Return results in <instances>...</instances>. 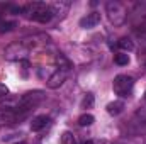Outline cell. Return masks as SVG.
<instances>
[{
	"mask_svg": "<svg viewBox=\"0 0 146 144\" xmlns=\"http://www.w3.org/2000/svg\"><path fill=\"white\" fill-rule=\"evenodd\" d=\"M42 98H44V95H42V92H39V90H34V92H27V93H24V95L21 97V100H19V104H17V107L14 108V110L17 112L19 119H22L29 110H33L34 107H37V105L42 102Z\"/></svg>",
	"mask_w": 146,
	"mask_h": 144,
	"instance_id": "obj_1",
	"label": "cell"
},
{
	"mask_svg": "<svg viewBox=\"0 0 146 144\" xmlns=\"http://www.w3.org/2000/svg\"><path fill=\"white\" fill-rule=\"evenodd\" d=\"M106 14L109 17L110 24L114 26H124L126 20H127V9L124 3L117 2V0H110L106 3Z\"/></svg>",
	"mask_w": 146,
	"mask_h": 144,
	"instance_id": "obj_2",
	"label": "cell"
},
{
	"mask_svg": "<svg viewBox=\"0 0 146 144\" xmlns=\"http://www.w3.org/2000/svg\"><path fill=\"white\" fill-rule=\"evenodd\" d=\"M22 12L29 14V17L36 22H41V24H46L53 19V12L51 9L46 5V3H41V2H34V3H29L22 9Z\"/></svg>",
	"mask_w": 146,
	"mask_h": 144,
	"instance_id": "obj_3",
	"label": "cell"
},
{
	"mask_svg": "<svg viewBox=\"0 0 146 144\" xmlns=\"http://www.w3.org/2000/svg\"><path fill=\"white\" fill-rule=\"evenodd\" d=\"M133 87H134V78L127 75H117L112 81L114 93L119 95L121 98H127L133 93Z\"/></svg>",
	"mask_w": 146,
	"mask_h": 144,
	"instance_id": "obj_4",
	"label": "cell"
},
{
	"mask_svg": "<svg viewBox=\"0 0 146 144\" xmlns=\"http://www.w3.org/2000/svg\"><path fill=\"white\" fill-rule=\"evenodd\" d=\"M3 54L9 61H26V58L29 56V48L24 42H12L5 48Z\"/></svg>",
	"mask_w": 146,
	"mask_h": 144,
	"instance_id": "obj_5",
	"label": "cell"
},
{
	"mask_svg": "<svg viewBox=\"0 0 146 144\" xmlns=\"http://www.w3.org/2000/svg\"><path fill=\"white\" fill-rule=\"evenodd\" d=\"M19 120V115L14 108H0V126H10Z\"/></svg>",
	"mask_w": 146,
	"mask_h": 144,
	"instance_id": "obj_6",
	"label": "cell"
},
{
	"mask_svg": "<svg viewBox=\"0 0 146 144\" xmlns=\"http://www.w3.org/2000/svg\"><path fill=\"white\" fill-rule=\"evenodd\" d=\"M65 80H66V71H63V70H56V71L48 78V87L53 88V90H54V88H60V87L65 83Z\"/></svg>",
	"mask_w": 146,
	"mask_h": 144,
	"instance_id": "obj_7",
	"label": "cell"
},
{
	"mask_svg": "<svg viewBox=\"0 0 146 144\" xmlns=\"http://www.w3.org/2000/svg\"><path fill=\"white\" fill-rule=\"evenodd\" d=\"M99 22H100V14H99V12H90V14H87L83 19H80V27H83V29H92V27H95Z\"/></svg>",
	"mask_w": 146,
	"mask_h": 144,
	"instance_id": "obj_8",
	"label": "cell"
},
{
	"mask_svg": "<svg viewBox=\"0 0 146 144\" xmlns=\"http://www.w3.org/2000/svg\"><path fill=\"white\" fill-rule=\"evenodd\" d=\"M48 122H49V117H48V115H36V117L31 120V131L37 132V131L44 129Z\"/></svg>",
	"mask_w": 146,
	"mask_h": 144,
	"instance_id": "obj_9",
	"label": "cell"
},
{
	"mask_svg": "<svg viewBox=\"0 0 146 144\" xmlns=\"http://www.w3.org/2000/svg\"><path fill=\"white\" fill-rule=\"evenodd\" d=\"M49 9H51L53 15H63V14H66V12H68L70 3H68V2H54V3H51V5H49Z\"/></svg>",
	"mask_w": 146,
	"mask_h": 144,
	"instance_id": "obj_10",
	"label": "cell"
},
{
	"mask_svg": "<svg viewBox=\"0 0 146 144\" xmlns=\"http://www.w3.org/2000/svg\"><path fill=\"white\" fill-rule=\"evenodd\" d=\"M122 110H124V102H122V100L110 102L109 105H107V114H109V115H119Z\"/></svg>",
	"mask_w": 146,
	"mask_h": 144,
	"instance_id": "obj_11",
	"label": "cell"
},
{
	"mask_svg": "<svg viewBox=\"0 0 146 144\" xmlns=\"http://www.w3.org/2000/svg\"><path fill=\"white\" fill-rule=\"evenodd\" d=\"M117 46H119L121 49H124V51H133V49H134V42H133L129 37H121L119 42H117Z\"/></svg>",
	"mask_w": 146,
	"mask_h": 144,
	"instance_id": "obj_12",
	"label": "cell"
},
{
	"mask_svg": "<svg viewBox=\"0 0 146 144\" xmlns=\"http://www.w3.org/2000/svg\"><path fill=\"white\" fill-rule=\"evenodd\" d=\"M114 63L119 65V66H126L129 63V54L127 53H117V54H114Z\"/></svg>",
	"mask_w": 146,
	"mask_h": 144,
	"instance_id": "obj_13",
	"label": "cell"
},
{
	"mask_svg": "<svg viewBox=\"0 0 146 144\" xmlns=\"http://www.w3.org/2000/svg\"><path fill=\"white\" fill-rule=\"evenodd\" d=\"M94 115L92 114H83V115H80L78 117V124L82 126V127H87V126H92L94 124Z\"/></svg>",
	"mask_w": 146,
	"mask_h": 144,
	"instance_id": "obj_14",
	"label": "cell"
},
{
	"mask_svg": "<svg viewBox=\"0 0 146 144\" xmlns=\"http://www.w3.org/2000/svg\"><path fill=\"white\" fill-rule=\"evenodd\" d=\"M56 61H58V65H60V70H63V71H68L70 66H72V63H70L63 54H60V56L56 58Z\"/></svg>",
	"mask_w": 146,
	"mask_h": 144,
	"instance_id": "obj_15",
	"label": "cell"
},
{
	"mask_svg": "<svg viewBox=\"0 0 146 144\" xmlns=\"http://www.w3.org/2000/svg\"><path fill=\"white\" fill-rule=\"evenodd\" d=\"M94 102H95L94 95H92V93H87L85 98L82 100V108H92L94 107Z\"/></svg>",
	"mask_w": 146,
	"mask_h": 144,
	"instance_id": "obj_16",
	"label": "cell"
},
{
	"mask_svg": "<svg viewBox=\"0 0 146 144\" xmlns=\"http://www.w3.org/2000/svg\"><path fill=\"white\" fill-rule=\"evenodd\" d=\"M14 27H15V22L2 20V22H0V34H3V32H10V31H12Z\"/></svg>",
	"mask_w": 146,
	"mask_h": 144,
	"instance_id": "obj_17",
	"label": "cell"
},
{
	"mask_svg": "<svg viewBox=\"0 0 146 144\" xmlns=\"http://www.w3.org/2000/svg\"><path fill=\"white\" fill-rule=\"evenodd\" d=\"M61 144H76L75 141V136H73L72 132H63V136H61Z\"/></svg>",
	"mask_w": 146,
	"mask_h": 144,
	"instance_id": "obj_18",
	"label": "cell"
},
{
	"mask_svg": "<svg viewBox=\"0 0 146 144\" xmlns=\"http://www.w3.org/2000/svg\"><path fill=\"white\" fill-rule=\"evenodd\" d=\"M7 95H9V88H7L3 83H0V98H2V97H7Z\"/></svg>",
	"mask_w": 146,
	"mask_h": 144,
	"instance_id": "obj_19",
	"label": "cell"
},
{
	"mask_svg": "<svg viewBox=\"0 0 146 144\" xmlns=\"http://www.w3.org/2000/svg\"><path fill=\"white\" fill-rule=\"evenodd\" d=\"M138 117H141V120H145V122H146V107L138 110Z\"/></svg>",
	"mask_w": 146,
	"mask_h": 144,
	"instance_id": "obj_20",
	"label": "cell"
},
{
	"mask_svg": "<svg viewBox=\"0 0 146 144\" xmlns=\"http://www.w3.org/2000/svg\"><path fill=\"white\" fill-rule=\"evenodd\" d=\"M112 144H127V143H124V141H115V143H112Z\"/></svg>",
	"mask_w": 146,
	"mask_h": 144,
	"instance_id": "obj_21",
	"label": "cell"
},
{
	"mask_svg": "<svg viewBox=\"0 0 146 144\" xmlns=\"http://www.w3.org/2000/svg\"><path fill=\"white\" fill-rule=\"evenodd\" d=\"M83 144H95V143H94V141H85Z\"/></svg>",
	"mask_w": 146,
	"mask_h": 144,
	"instance_id": "obj_22",
	"label": "cell"
},
{
	"mask_svg": "<svg viewBox=\"0 0 146 144\" xmlns=\"http://www.w3.org/2000/svg\"><path fill=\"white\" fill-rule=\"evenodd\" d=\"M145 102H146V92H145Z\"/></svg>",
	"mask_w": 146,
	"mask_h": 144,
	"instance_id": "obj_23",
	"label": "cell"
},
{
	"mask_svg": "<svg viewBox=\"0 0 146 144\" xmlns=\"http://www.w3.org/2000/svg\"><path fill=\"white\" fill-rule=\"evenodd\" d=\"M17 144H19V143H17ZM21 144H26V143H21Z\"/></svg>",
	"mask_w": 146,
	"mask_h": 144,
	"instance_id": "obj_24",
	"label": "cell"
},
{
	"mask_svg": "<svg viewBox=\"0 0 146 144\" xmlns=\"http://www.w3.org/2000/svg\"><path fill=\"white\" fill-rule=\"evenodd\" d=\"M145 66H146V63H145Z\"/></svg>",
	"mask_w": 146,
	"mask_h": 144,
	"instance_id": "obj_25",
	"label": "cell"
}]
</instances>
